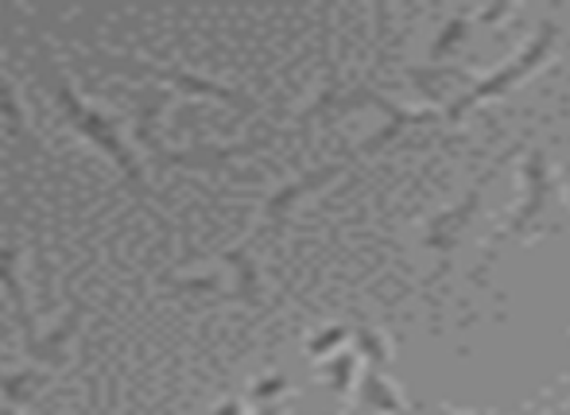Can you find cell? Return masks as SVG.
I'll use <instances>...</instances> for the list:
<instances>
[{"instance_id":"obj_1","label":"cell","mask_w":570,"mask_h":415,"mask_svg":"<svg viewBox=\"0 0 570 415\" xmlns=\"http://www.w3.org/2000/svg\"><path fill=\"white\" fill-rule=\"evenodd\" d=\"M43 62H47V86H51V98L55 106H59V113L67 117V125L78 132V137H86L94 144V148L101 151V156L109 159V164L120 171V179L128 182V190H132L136 198H140L144 206H148V214L156 218L159 229H167L164 221V210H159L156 202H151V190H148V179H144V167H140V156H136L132 148H128V140L117 132L114 117L101 113L98 106H90V101L82 98V93L70 86V78L62 75L59 67H55V59L43 51Z\"/></svg>"},{"instance_id":"obj_2","label":"cell","mask_w":570,"mask_h":415,"mask_svg":"<svg viewBox=\"0 0 570 415\" xmlns=\"http://www.w3.org/2000/svg\"><path fill=\"white\" fill-rule=\"evenodd\" d=\"M563 218H567L563 179H559L556 167H551L548 151H543V148H528V156H524V198H520V206H517V214H512L509 226H504L501 234L489 241L485 265L497 257L501 241L535 237V234H543V229H556Z\"/></svg>"},{"instance_id":"obj_3","label":"cell","mask_w":570,"mask_h":415,"mask_svg":"<svg viewBox=\"0 0 570 415\" xmlns=\"http://www.w3.org/2000/svg\"><path fill=\"white\" fill-rule=\"evenodd\" d=\"M106 67L117 70V75H136V78H151V82H164V86H171V90H179L183 98H210V101H222V106L237 109V113H256V101L248 98V93L233 90L226 82H214V78H206V75H195V70L156 67V62L128 59V55H109Z\"/></svg>"},{"instance_id":"obj_4","label":"cell","mask_w":570,"mask_h":415,"mask_svg":"<svg viewBox=\"0 0 570 415\" xmlns=\"http://www.w3.org/2000/svg\"><path fill=\"white\" fill-rule=\"evenodd\" d=\"M556 39H559V28L556 23H540V31H535V39L524 47V51L517 55V59L509 62V67H501V70H493V75H485L478 86H473L470 93H462V98L454 101L451 109H446V121H458V117L465 113V109H473V106H481V101H493V98H501V93H509L512 86H520L524 82L532 70H540L543 62H548V55H551V47H556Z\"/></svg>"},{"instance_id":"obj_5","label":"cell","mask_w":570,"mask_h":415,"mask_svg":"<svg viewBox=\"0 0 570 415\" xmlns=\"http://www.w3.org/2000/svg\"><path fill=\"white\" fill-rule=\"evenodd\" d=\"M497 171H501V164H493L485 175H481L478 182H473L470 190L462 195V202L451 206V210H443V214H435L431 218V226H428V245L431 249L443 257V265H439V273L435 279L446 273V260H451V253H454V245L462 241V234L470 229V221H473V214H478V206H481V198H485V187L497 179Z\"/></svg>"},{"instance_id":"obj_6","label":"cell","mask_w":570,"mask_h":415,"mask_svg":"<svg viewBox=\"0 0 570 415\" xmlns=\"http://www.w3.org/2000/svg\"><path fill=\"white\" fill-rule=\"evenodd\" d=\"M342 171H345V159H342V164L311 167V171L295 175L292 182L276 187V190L268 195V202H264V229H268V234H279V229L287 226V218H292L295 206H299L307 195H315V190H323L326 182H334Z\"/></svg>"},{"instance_id":"obj_7","label":"cell","mask_w":570,"mask_h":415,"mask_svg":"<svg viewBox=\"0 0 570 415\" xmlns=\"http://www.w3.org/2000/svg\"><path fill=\"white\" fill-rule=\"evenodd\" d=\"M268 140H245V144H203V148H171V144H164V148L156 151V164L159 167H179V171H222V167H229L233 159L240 156H253V151H261Z\"/></svg>"},{"instance_id":"obj_8","label":"cell","mask_w":570,"mask_h":415,"mask_svg":"<svg viewBox=\"0 0 570 415\" xmlns=\"http://www.w3.org/2000/svg\"><path fill=\"white\" fill-rule=\"evenodd\" d=\"M0 287H4L8 307H12L16 323H20V330H23V349H28L31 342L39 338V330H36V318H31L28 292H23V279H20V249H16V245H4V249H0Z\"/></svg>"},{"instance_id":"obj_9","label":"cell","mask_w":570,"mask_h":415,"mask_svg":"<svg viewBox=\"0 0 570 415\" xmlns=\"http://www.w3.org/2000/svg\"><path fill=\"white\" fill-rule=\"evenodd\" d=\"M82 315H86V303L78 299L75 307L67 310V318H62L59 326H55L51 334H39L36 342H31L23 354L31 357V362L39 365V369H55V365H62V357H67V346H70V338L78 334V326H82Z\"/></svg>"},{"instance_id":"obj_10","label":"cell","mask_w":570,"mask_h":415,"mask_svg":"<svg viewBox=\"0 0 570 415\" xmlns=\"http://www.w3.org/2000/svg\"><path fill=\"white\" fill-rule=\"evenodd\" d=\"M164 109H167V98L164 93H136L132 98V137L140 144L148 156H156L159 148H164Z\"/></svg>"},{"instance_id":"obj_11","label":"cell","mask_w":570,"mask_h":415,"mask_svg":"<svg viewBox=\"0 0 570 415\" xmlns=\"http://www.w3.org/2000/svg\"><path fill=\"white\" fill-rule=\"evenodd\" d=\"M222 268L233 279V299L256 307L261 303V268H256V257L248 253V245H233V249L222 253Z\"/></svg>"},{"instance_id":"obj_12","label":"cell","mask_w":570,"mask_h":415,"mask_svg":"<svg viewBox=\"0 0 570 415\" xmlns=\"http://www.w3.org/2000/svg\"><path fill=\"white\" fill-rule=\"evenodd\" d=\"M357 396H361V408H368V412H384V415L404 412V396H400V388L392 385L381 369H373V365L361 373V393Z\"/></svg>"},{"instance_id":"obj_13","label":"cell","mask_w":570,"mask_h":415,"mask_svg":"<svg viewBox=\"0 0 570 415\" xmlns=\"http://www.w3.org/2000/svg\"><path fill=\"white\" fill-rule=\"evenodd\" d=\"M47 385H51V373L39 369V365H31V369H20V373H0V396H4L8 408L31 404Z\"/></svg>"},{"instance_id":"obj_14","label":"cell","mask_w":570,"mask_h":415,"mask_svg":"<svg viewBox=\"0 0 570 415\" xmlns=\"http://www.w3.org/2000/svg\"><path fill=\"white\" fill-rule=\"evenodd\" d=\"M0 125L8 129V137L16 144H31L28 137V117H23V106H20V93H16L12 78L0 70Z\"/></svg>"},{"instance_id":"obj_15","label":"cell","mask_w":570,"mask_h":415,"mask_svg":"<svg viewBox=\"0 0 570 415\" xmlns=\"http://www.w3.org/2000/svg\"><path fill=\"white\" fill-rule=\"evenodd\" d=\"M353 346H357V354L365 357L373 369H381V365L389 362V342H384V334L368 330V326H357V330H353Z\"/></svg>"},{"instance_id":"obj_16","label":"cell","mask_w":570,"mask_h":415,"mask_svg":"<svg viewBox=\"0 0 570 415\" xmlns=\"http://www.w3.org/2000/svg\"><path fill=\"white\" fill-rule=\"evenodd\" d=\"M407 78H412L415 86H420L423 93H435V82H443V78H454V82H465V70H458V67H443V62H431V70H420V67H407Z\"/></svg>"},{"instance_id":"obj_17","label":"cell","mask_w":570,"mask_h":415,"mask_svg":"<svg viewBox=\"0 0 570 415\" xmlns=\"http://www.w3.org/2000/svg\"><path fill=\"white\" fill-rule=\"evenodd\" d=\"M465 31H470V20H465V16H454V20L446 23L443 31H439L435 47H431V62H439V59H443V55H451L454 47L465 39Z\"/></svg>"},{"instance_id":"obj_18","label":"cell","mask_w":570,"mask_h":415,"mask_svg":"<svg viewBox=\"0 0 570 415\" xmlns=\"http://www.w3.org/2000/svg\"><path fill=\"white\" fill-rule=\"evenodd\" d=\"M171 295H218L222 292V279L203 273V276H179L171 287H167Z\"/></svg>"},{"instance_id":"obj_19","label":"cell","mask_w":570,"mask_h":415,"mask_svg":"<svg viewBox=\"0 0 570 415\" xmlns=\"http://www.w3.org/2000/svg\"><path fill=\"white\" fill-rule=\"evenodd\" d=\"M353 373H357V354H350V349H345V354H338L331 362V369H326V381H331L334 393H345V388H350V381H353Z\"/></svg>"},{"instance_id":"obj_20","label":"cell","mask_w":570,"mask_h":415,"mask_svg":"<svg viewBox=\"0 0 570 415\" xmlns=\"http://www.w3.org/2000/svg\"><path fill=\"white\" fill-rule=\"evenodd\" d=\"M284 393H287V377H264L248 388V401H253L256 408H264V404H279Z\"/></svg>"},{"instance_id":"obj_21","label":"cell","mask_w":570,"mask_h":415,"mask_svg":"<svg viewBox=\"0 0 570 415\" xmlns=\"http://www.w3.org/2000/svg\"><path fill=\"white\" fill-rule=\"evenodd\" d=\"M342 342H350V330H345V326H331V330H323V334H315V338H311L307 354L311 357H326V354H334Z\"/></svg>"},{"instance_id":"obj_22","label":"cell","mask_w":570,"mask_h":415,"mask_svg":"<svg viewBox=\"0 0 570 415\" xmlns=\"http://www.w3.org/2000/svg\"><path fill=\"white\" fill-rule=\"evenodd\" d=\"M214 415H240V401H222Z\"/></svg>"},{"instance_id":"obj_23","label":"cell","mask_w":570,"mask_h":415,"mask_svg":"<svg viewBox=\"0 0 570 415\" xmlns=\"http://www.w3.org/2000/svg\"><path fill=\"white\" fill-rule=\"evenodd\" d=\"M256 415H284V404H264V408H256Z\"/></svg>"},{"instance_id":"obj_24","label":"cell","mask_w":570,"mask_h":415,"mask_svg":"<svg viewBox=\"0 0 570 415\" xmlns=\"http://www.w3.org/2000/svg\"><path fill=\"white\" fill-rule=\"evenodd\" d=\"M0 415H20V412H16V408H0Z\"/></svg>"},{"instance_id":"obj_25","label":"cell","mask_w":570,"mask_h":415,"mask_svg":"<svg viewBox=\"0 0 570 415\" xmlns=\"http://www.w3.org/2000/svg\"><path fill=\"white\" fill-rule=\"evenodd\" d=\"M439 415H454V412H439Z\"/></svg>"}]
</instances>
